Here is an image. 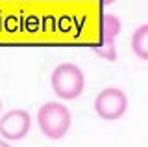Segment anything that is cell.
Wrapping results in <instances>:
<instances>
[{
    "instance_id": "6da1fadb",
    "label": "cell",
    "mask_w": 148,
    "mask_h": 147,
    "mask_svg": "<svg viewBox=\"0 0 148 147\" xmlns=\"http://www.w3.org/2000/svg\"><path fill=\"white\" fill-rule=\"evenodd\" d=\"M71 110L59 103H46L37 112V125L48 140H61L71 128Z\"/></svg>"
},
{
    "instance_id": "7a4b0ae2",
    "label": "cell",
    "mask_w": 148,
    "mask_h": 147,
    "mask_svg": "<svg viewBox=\"0 0 148 147\" xmlns=\"http://www.w3.org/2000/svg\"><path fill=\"white\" fill-rule=\"evenodd\" d=\"M54 93L59 99L72 101L80 97L83 88H85V76H83L82 69L74 63H61L52 71V78H50Z\"/></svg>"
},
{
    "instance_id": "3957f363",
    "label": "cell",
    "mask_w": 148,
    "mask_h": 147,
    "mask_svg": "<svg viewBox=\"0 0 148 147\" xmlns=\"http://www.w3.org/2000/svg\"><path fill=\"white\" fill-rule=\"evenodd\" d=\"M128 110V97L119 88H106L95 99V112L104 121H117Z\"/></svg>"
},
{
    "instance_id": "277c9868",
    "label": "cell",
    "mask_w": 148,
    "mask_h": 147,
    "mask_svg": "<svg viewBox=\"0 0 148 147\" xmlns=\"http://www.w3.org/2000/svg\"><path fill=\"white\" fill-rule=\"evenodd\" d=\"M32 127V117L24 110H11L0 119V136L4 140H22Z\"/></svg>"
},
{
    "instance_id": "5b68a950",
    "label": "cell",
    "mask_w": 148,
    "mask_h": 147,
    "mask_svg": "<svg viewBox=\"0 0 148 147\" xmlns=\"http://www.w3.org/2000/svg\"><path fill=\"white\" fill-rule=\"evenodd\" d=\"M122 30V22L117 15H106L102 21V47L95 49V52L108 62L117 60V49H115V39L119 37Z\"/></svg>"
},
{
    "instance_id": "8992f818",
    "label": "cell",
    "mask_w": 148,
    "mask_h": 147,
    "mask_svg": "<svg viewBox=\"0 0 148 147\" xmlns=\"http://www.w3.org/2000/svg\"><path fill=\"white\" fill-rule=\"evenodd\" d=\"M132 50L137 58L148 62V24H141L132 35Z\"/></svg>"
},
{
    "instance_id": "52a82bcc",
    "label": "cell",
    "mask_w": 148,
    "mask_h": 147,
    "mask_svg": "<svg viewBox=\"0 0 148 147\" xmlns=\"http://www.w3.org/2000/svg\"><path fill=\"white\" fill-rule=\"evenodd\" d=\"M0 147H11V145H9V144H8V141H4V140H0Z\"/></svg>"
},
{
    "instance_id": "ba28073f",
    "label": "cell",
    "mask_w": 148,
    "mask_h": 147,
    "mask_svg": "<svg viewBox=\"0 0 148 147\" xmlns=\"http://www.w3.org/2000/svg\"><path fill=\"white\" fill-rule=\"evenodd\" d=\"M0 108H2V103H0Z\"/></svg>"
}]
</instances>
